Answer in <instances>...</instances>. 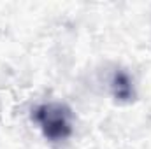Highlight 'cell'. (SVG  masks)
Masks as SVG:
<instances>
[{"instance_id":"6da1fadb","label":"cell","mask_w":151,"mask_h":149,"mask_svg":"<svg viewBox=\"0 0 151 149\" xmlns=\"http://www.w3.org/2000/svg\"><path fill=\"white\" fill-rule=\"evenodd\" d=\"M34 119L42 135L51 142H62L72 135V111L65 104L47 102L34 111Z\"/></svg>"},{"instance_id":"7a4b0ae2","label":"cell","mask_w":151,"mask_h":149,"mask_svg":"<svg viewBox=\"0 0 151 149\" xmlns=\"http://www.w3.org/2000/svg\"><path fill=\"white\" fill-rule=\"evenodd\" d=\"M111 91H113V97L118 102H123V104H128L135 98V90H134V81L130 74L123 69H118L113 74L111 79Z\"/></svg>"}]
</instances>
